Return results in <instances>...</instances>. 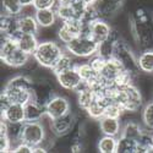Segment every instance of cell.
I'll use <instances>...</instances> for the list:
<instances>
[{"mask_svg":"<svg viewBox=\"0 0 153 153\" xmlns=\"http://www.w3.org/2000/svg\"><path fill=\"white\" fill-rule=\"evenodd\" d=\"M130 31L138 50L153 49V15L146 6L137 7L130 16Z\"/></svg>","mask_w":153,"mask_h":153,"instance_id":"6da1fadb","label":"cell"},{"mask_svg":"<svg viewBox=\"0 0 153 153\" xmlns=\"http://www.w3.org/2000/svg\"><path fill=\"white\" fill-rule=\"evenodd\" d=\"M32 59V55H28L21 50L12 38H1L0 45V60L5 66L11 69L25 68Z\"/></svg>","mask_w":153,"mask_h":153,"instance_id":"7a4b0ae2","label":"cell"},{"mask_svg":"<svg viewBox=\"0 0 153 153\" xmlns=\"http://www.w3.org/2000/svg\"><path fill=\"white\" fill-rule=\"evenodd\" d=\"M64 52H65V48L61 47L55 41L44 39L38 44L33 54V58L41 68L52 70L56 61L59 60V58L64 54Z\"/></svg>","mask_w":153,"mask_h":153,"instance_id":"3957f363","label":"cell"},{"mask_svg":"<svg viewBox=\"0 0 153 153\" xmlns=\"http://www.w3.org/2000/svg\"><path fill=\"white\" fill-rule=\"evenodd\" d=\"M64 48L68 53L72 54L74 56L79 59H90L96 55L98 43L93 41L90 36H79L71 42L64 44Z\"/></svg>","mask_w":153,"mask_h":153,"instance_id":"277c9868","label":"cell"},{"mask_svg":"<svg viewBox=\"0 0 153 153\" xmlns=\"http://www.w3.org/2000/svg\"><path fill=\"white\" fill-rule=\"evenodd\" d=\"M114 58H117L121 62L124 69L127 72H130L135 77V80L141 75V70H140L138 64H137V56L132 52V49L129 45V43H127L123 37H120L118 39V42H117V48H115Z\"/></svg>","mask_w":153,"mask_h":153,"instance_id":"5b68a950","label":"cell"},{"mask_svg":"<svg viewBox=\"0 0 153 153\" xmlns=\"http://www.w3.org/2000/svg\"><path fill=\"white\" fill-rule=\"evenodd\" d=\"M45 126L41 121H25L23 132H22V142L32 146L33 148L41 146L47 137Z\"/></svg>","mask_w":153,"mask_h":153,"instance_id":"8992f818","label":"cell"},{"mask_svg":"<svg viewBox=\"0 0 153 153\" xmlns=\"http://www.w3.org/2000/svg\"><path fill=\"white\" fill-rule=\"evenodd\" d=\"M111 33H113V27L110 26L108 20H104L100 17L90 25H85L82 34L90 36L93 41H96L99 44L102 42H104L105 39H108V38H110Z\"/></svg>","mask_w":153,"mask_h":153,"instance_id":"52a82bcc","label":"cell"},{"mask_svg":"<svg viewBox=\"0 0 153 153\" xmlns=\"http://www.w3.org/2000/svg\"><path fill=\"white\" fill-rule=\"evenodd\" d=\"M77 119L74 113H68L56 119H49V129L55 137H66L75 129Z\"/></svg>","mask_w":153,"mask_h":153,"instance_id":"ba28073f","label":"cell"},{"mask_svg":"<svg viewBox=\"0 0 153 153\" xmlns=\"http://www.w3.org/2000/svg\"><path fill=\"white\" fill-rule=\"evenodd\" d=\"M83 27L85 25L82 23L81 20H70V21H62L60 27L56 31V36L59 41L64 44H66L75 39L76 37H79L83 33Z\"/></svg>","mask_w":153,"mask_h":153,"instance_id":"9c48e42d","label":"cell"},{"mask_svg":"<svg viewBox=\"0 0 153 153\" xmlns=\"http://www.w3.org/2000/svg\"><path fill=\"white\" fill-rule=\"evenodd\" d=\"M126 71L124 69V66L121 65V62L117 59V58H111V59H107L103 64V66L99 70V76L100 79L103 80V82L105 83V86H113L115 85V81L118 80L119 76Z\"/></svg>","mask_w":153,"mask_h":153,"instance_id":"30bf717a","label":"cell"},{"mask_svg":"<svg viewBox=\"0 0 153 153\" xmlns=\"http://www.w3.org/2000/svg\"><path fill=\"white\" fill-rule=\"evenodd\" d=\"M70 110H71V105L69 99L60 94H55L45 104V115L49 119L60 118L62 115H65V114L70 113Z\"/></svg>","mask_w":153,"mask_h":153,"instance_id":"8fae6325","label":"cell"},{"mask_svg":"<svg viewBox=\"0 0 153 153\" xmlns=\"http://www.w3.org/2000/svg\"><path fill=\"white\" fill-rule=\"evenodd\" d=\"M99 16L104 20H115L125 5V0H97L96 1Z\"/></svg>","mask_w":153,"mask_h":153,"instance_id":"7c38bea8","label":"cell"},{"mask_svg":"<svg viewBox=\"0 0 153 153\" xmlns=\"http://www.w3.org/2000/svg\"><path fill=\"white\" fill-rule=\"evenodd\" d=\"M55 77H56L59 86L70 92H76L80 88V86L83 83L81 75L76 70V68L68 70V71H64V72L56 75Z\"/></svg>","mask_w":153,"mask_h":153,"instance_id":"4fadbf2b","label":"cell"},{"mask_svg":"<svg viewBox=\"0 0 153 153\" xmlns=\"http://www.w3.org/2000/svg\"><path fill=\"white\" fill-rule=\"evenodd\" d=\"M1 119L7 123H23L25 119V104L9 103L6 107L1 108Z\"/></svg>","mask_w":153,"mask_h":153,"instance_id":"5bb4252c","label":"cell"},{"mask_svg":"<svg viewBox=\"0 0 153 153\" xmlns=\"http://www.w3.org/2000/svg\"><path fill=\"white\" fill-rule=\"evenodd\" d=\"M12 39H15L19 48L21 50H23L25 53H27L28 55L34 54L36 49L39 44V39H38V36L37 34H30V33H22L19 32Z\"/></svg>","mask_w":153,"mask_h":153,"instance_id":"9a60e30c","label":"cell"},{"mask_svg":"<svg viewBox=\"0 0 153 153\" xmlns=\"http://www.w3.org/2000/svg\"><path fill=\"white\" fill-rule=\"evenodd\" d=\"M98 125H99V130L102 135H108L114 137H119L121 135L123 124H121V120L118 118L103 117L98 120Z\"/></svg>","mask_w":153,"mask_h":153,"instance_id":"2e32d148","label":"cell"},{"mask_svg":"<svg viewBox=\"0 0 153 153\" xmlns=\"http://www.w3.org/2000/svg\"><path fill=\"white\" fill-rule=\"evenodd\" d=\"M45 117V107L37 100L31 99L25 104V119L26 121H41Z\"/></svg>","mask_w":153,"mask_h":153,"instance_id":"e0dca14e","label":"cell"},{"mask_svg":"<svg viewBox=\"0 0 153 153\" xmlns=\"http://www.w3.org/2000/svg\"><path fill=\"white\" fill-rule=\"evenodd\" d=\"M17 26H19V31L22 33L38 36L41 31V26L34 15H20L17 17Z\"/></svg>","mask_w":153,"mask_h":153,"instance_id":"ac0fdd59","label":"cell"},{"mask_svg":"<svg viewBox=\"0 0 153 153\" xmlns=\"http://www.w3.org/2000/svg\"><path fill=\"white\" fill-rule=\"evenodd\" d=\"M77 59H79V58L74 56L72 54L68 53L66 50H65V52H64V54H62V55L59 58V60L56 61V64L54 65V68L50 70V72H52L54 76H56V75H59V74H61V72H64V71L75 69L76 65L79 64Z\"/></svg>","mask_w":153,"mask_h":153,"instance_id":"d6986e66","label":"cell"},{"mask_svg":"<svg viewBox=\"0 0 153 153\" xmlns=\"http://www.w3.org/2000/svg\"><path fill=\"white\" fill-rule=\"evenodd\" d=\"M38 23H39L41 28H49V27H54L58 15H56V11L55 9H39V10H36V14H34Z\"/></svg>","mask_w":153,"mask_h":153,"instance_id":"ffe728a7","label":"cell"},{"mask_svg":"<svg viewBox=\"0 0 153 153\" xmlns=\"http://www.w3.org/2000/svg\"><path fill=\"white\" fill-rule=\"evenodd\" d=\"M145 126L141 125L140 123L135 121V120H126L123 125V129H121V135L124 137L127 138H131L135 140V141L138 142V140L141 138L142 134L145 132Z\"/></svg>","mask_w":153,"mask_h":153,"instance_id":"44dd1931","label":"cell"},{"mask_svg":"<svg viewBox=\"0 0 153 153\" xmlns=\"http://www.w3.org/2000/svg\"><path fill=\"white\" fill-rule=\"evenodd\" d=\"M137 64L142 74L151 75L153 74V49L143 50L137 56Z\"/></svg>","mask_w":153,"mask_h":153,"instance_id":"7402d4cb","label":"cell"},{"mask_svg":"<svg viewBox=\"0 0 153 153\" xmlns=\"http://www.w3.org/2000/svg\"><path fill=\"white\" fill-rule=\"evenodd\" d=\"M118 146V137L103 135L97 143V148L100 153H115Z\"/></svg>","mask_w":153,"mask_h":153,"instance_id":"603a6c76","label":"cell"},{"mask_svg":"<svg viewBox=\"0 0 153 153\" xmlns=\"http://www.w3.org/2000/svg\"><path fill=\"white\" fill-rule=\"evenodd\" d=\"M55 11H56V15L58 19L62 22V21H70V20H76L79 19L77 15H76V11L72 6V3L70 4H61L58 3L55 6Z\"/></svg>","mask_w":153,"mask_h":153,"instance_id":"cb8c5ba5","label":"cell"},{"mask_svg":"<svg viewBox=\"0 0 153 153\" xmlns=\"http://www.w3.org/2000/svg\"><path fill=\"white\" fill-rule=\"evenodd\" d=\"M117 153H138V142L131 138L119 136Z\"/></svg>","mask_w":153,"mask_h":153,"instance_id":"d4e9b609","label":"cell"},{"mask_svg":"<svg viewBox=\"0 0 153 153\" xmlns=\"http://www.w3.org/2000/svg\"><path fill=\"white\" fill-rule=\"evenodd\" d=\"M142 125L148 131H153V99L146 102L141 110Z\"/></svg>","mask_w":153,"mask_h":153,"instance_id":"484cf974","label":"cell"},{"mask_svg":"<svg viewBox=\"0 0 153 153\" xmlns=\"http://www.w3.org/2000/svg\"><path fill=\"white\" fill-rule=\"evenodd\" d=\"M1 9L4 14L19 17L23 10V6L20 0H1Z\"/></svg>","mask_w":153,"mask_h":153,"instance_id":"4316f807","label":"cell"},{"mask_svg":"<svg viewBox=\"0 0 153 153\" xmlns=\"http://www.w3.org/2000/svg\"><path fill=\"white\" fill-rule=\"evenodd\" d=\"M124 114H125L124 108L119 103H117V102L110 100L109 103L107 104L104 117H110V118H118V119H120L124 115Z\"/></svg>","mask_w":153,"mask_h":153,"instance_id":"83f0119b","label":"cell"},{"mask_svg":"<svg viewBox=\"0 0 153 153\" xmlns=\"http://www.w3.org/2000/svg\"><path fill=\"white\" fill-rule=\"evenodd\" d=\"M58 0H34L33 6L36 10L39 9H55Z\"/></svg>","mask_w":153,"mask_h":153,"instance_id":"f1b7e54d","label":"cell"},{"mask_svg":"<svg viewBox=\"0 0 153 153\" xmlns=\"http://www.w3.org/2000/svg\"><path fill=\"white\" fill-rule=\"evenodd\" d=\"M12 151V143L11 140L9 138L7 135H0V152H11Z\"/></svg>","mask_w":153,"mask_h":153,"instance_id":"f546056e","label":"cell"},{"mask_svg":"<svg viewBox=\"0 0 153 153\" xmlns=\"http://www.w3.org/2000/svg\"><path fill=\"white\" fill-rule=\"evenodd\" d=\"M12 152L14 153H33V147L25 142H20L19 145H16L12 148Z\"/></svg>","mask_w":153,"mask_h":153,"instance_id":"4dcf8cb0","label":"cell"},{"mask_svg":"<svg viewBox=\"0 0 153 153\" xmlns=\"http://www.w3.org/2000/svg\"><path fill=\"white\" fill-rule=\"evenodd\" d=\"M20 1H21L22 6L25 7V6H31V5H33L34 0H20Z\"/></svg>","mask_w":153,"mask_h":153,"instance_id":"1f68e13d","label":"cell"},{"mask_svg":"<svg viewBox=\"0 0 153 153\" xmlns=\"http://www.w3.org/2000/svg\"><path fill=\"white\" fill-rule=\"evenodd\" d=\"M151 152H153V140H152V146H151Z\"/></svg>","mask_w":153,"mask_h":153,"instance_id":"d6a6232c","label":"cell"}]
</instances>
